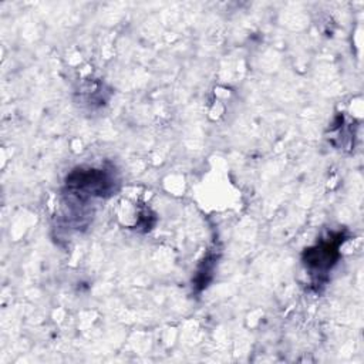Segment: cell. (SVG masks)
<instances>
[{"label":"cell","mask_w":364,"mask_h":364,"mask_svg":"<svg viewBox=\"0 0 364 364\" xmlns=\"http://www.w3.org/2000/svg\"><path fill=\"white\" fill-rule=\"evenodd\" d=\"M343 236L338 233L334 237H328L330 240H323L314 247H310L304 253V263L306 267L311 273L323 274L327 273L333 264L337 262L338 257V245L343 242Z\"/></svg>","instance_id":"cell-1"}]
</instances>
